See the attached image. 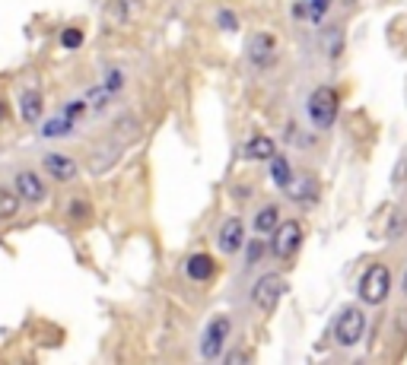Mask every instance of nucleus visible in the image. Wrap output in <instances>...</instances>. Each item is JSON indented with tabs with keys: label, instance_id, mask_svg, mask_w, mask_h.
Masks as SVG:
<instances>
[{
	"label": "nucleus",
	"instance_id": "17",
	"mask_svg": "<svg viewBox=\"0 0 407 365\" xmlns=\"http://www.w3.org/2000/svg\"><path fill=\"white\" fill-rule=\"evenodd\" d=\"M270 175H274V181L280 187H287V181L293 178V172H290V162L283 156H270Z\"/></svg>",
	"mask_w": 407,
	"mask_h": 365
},
{
	"label": "nucleus",
	"instance_id": "11",
	"mask_svg": "<svg viewBox=\"0 0 407 365\" xmlns=\"http://www.w3.org/2000/svg\"><path fill=\"white\" fill-rule=\"evenodd\" d=\"M19 111H23V121L36 124V121L42 118V92H38V89H26L23 96H19Z\"/></svg>",
	"mask_w": 407,
	"mask_h": 365
},
{
	"label": "nucleus",
	"instance_id": "16",
	"mask_svg": "<svg viewBox=\"0 0 407 365\" xmlns=\"http://www.w3.org/2000/svg\"><path fill=\"white\" fill-rule=\"evenodd\" d=\"M245 156L248 159H270L274 156V140L270 137H252L245 146Z\"/></svg>",
	"mask_w": 407,
	"mask_h": 365
},
{
	"label": "nucleus",
	"instance_id": "7",
	"mask_svg": "<svg viewBox=\"0 0 407 365\" xmlns=\"http://www.w3.org/2000/svg\"><path fill=\"white\" fill-rule=\"evenodd\" d=\"M13 191H16L19 200H26V204H42V200L48 197V187H45V181L38 178L32 168H23V172L16 175V181H13Z\"/></svg>",
	"mask_w": 407,
	"mask_h": 365
},
{
	"label": "nucleus",
	"instance_id": "5",
	"mask_svg": "<svg viewBox=\"0 0 407 365\" xmlns=\"http://www.w3.org/2000/svg\"><path fill=\"white\" fill-rule=\"evenodd\" d=\"M270 235H274V239H270V251H274L277 258H293L302 245V226L296 219L277 222Z\"/></svg>",
	"mask_w": 407,
	"mask_h": 365
},
{
	"label": "nucleus",
	"instance_id": "1",
	"mask_svg": "<svg viewBox=\"0 0 407 365\" xmlns=\"http://www.w3.org/2000/svg\"><path fill=\"white\" fill-rule=\"evenodd\" d=\"M388 289H391L388 267H385V263H372L363 273V280H359V299H363L366 305H382V302L388 299Z\"/></svg>",
	"mask_w": 407,
	"mask_h": 365
},
{
	"label": "nucleus",
	"instance_id": "10",
	"mask_svg": "<svg viewBox=\"0 0 407 365\" xmlns=\"http://www.w3.org/2000/svg\"><path fill=\"white\" fill-rule=\"evenodd\" d=\"M213 270H216V263H213V258H210V254H191V258H188V263H185V273L191 276L194 283L210 280V276H213Z\"/></svg>",
	"mask_w": 407,
	"mask_h": 365
},
{
	"label": "nucleus",
	"instance_id": "21",
	"mask_svg": "<svg viewBox=\"0 0 407 365\" xmlns=\"http://www.w3.org/2000/svg\"><path fill=\"white\" fill-rule=\"evenodd\" d=\"M261 251H264V245H261V241H252V245H248V261H258V258H261Z\"/></svg>",
	"mask_w": 407,
	"mask_h": 365
},
{
	"label": "nucleus",
	"instance_id": "8",
	"mask_svg": "<svg viewBox=\"0 0 407 365\" xmlns=\"http://www.w3.org/2000/svg\"><path fill=\"white\" fill-rule=\"evenodd\" d=\"M216 245H220L223 254H236L242 245H245V229H242V219H226L220 226V235H216Z\"/></svg>",
	"mask_w": 407,
	"mask_h": 365
},
{
	"label": "nucleus",
	"instance_id": "22",
	"mask_svg": "<svg viewBox=\"0 0 407 365\" xmlns=\"http://www.w3.org/2000/svg\"><path fill=\"white\" fill-rule=\"evenodd\" d=\"M105 89H108V92H118V89H121V73H118V70L108 77V86H105Z\"/></svg>",
	"mask_w": 407,
	"mask_h": 365
},
{
	"label": "nucleus",
	"instance_id": "12",
	"mask_svg": "<svg viewBox=\"0 0 407 365\" xmlns=\"http://www.w3.org/2000/svg\"><path fill=\"white\" fill-rule=\"evenodd\" d=\"M287 194L293 200H312L315 197V178L302 175V178H290L287 181Z\"/></svg>",
	"mask_w": 407,
	"mask_h": 365
},
{
	"label": "nucleus",
	"instance_id": "19",
	"mask_svg": "<svg viewBox=\"0 0 407 365\" xmlns=\"http://www.w3.org/2000/svg\"><path fill=\"white\" fill-rule=\"evenodd\" d=\"M67 209H70V219H80V222L90 219V213H92L90 204H83V200H73V204L67 207Z\"/></svg>",
	"mask_w": 407,
	"mask_h": 365
},
{
	"label": "nucleus",
	"instance_id": "18",
	"mask_svg": "<svg viewBox=\"0 0 407 365\" xmlns=\"http://www.w3.org/2000/svg\"><path fill=\"white\" fill-rule=\"evenodd\" d=\"M60 45H64V48H80V45H83V32L80 29H64L60 32Z\"/></svg>",
	"mask_w": 407,
	"mask_h": 365
},
{
	"label": "nucleus",
	"instance_id": "6",
	"mask_svg": "<svg viewBox=\"0 0 407 365\" xmlns=\"http://www.w3.org/2000/svg\"><path fill=\"white\" fill-rule=\"evenodd\" d=\"M363 330H366V315H363V308H344L341 317H337V324H334V340L341 343V347H356L359 343V337H363Z\"/></svg>",
	"mask_w": 407,
	"mask_h": 365
},
{
	"label": "nucleus",
	"instance_id": "15",
	"mask_svg": "<svg viewBox=\"0 0 407 365\" xmlns=\"http://www.w3.org/2000/svg\"><path fill=\"white\" fill-rule=\"evenodd\" d=\"M252 60H255V64H261V67L274 64V38H270V36H258V42L252 48Z\"/></svg>",
	"mask_w": 407,
	"mask_h": 365
},
{
	"label": "nucleus",
	"instance_id": "24",
	"mask_svg": "<svg viewBox=\"0 0 407 365\" xmlns=\"http://www.w3.org/2000/svg\"><path fill=\"white\" fill-rule=\"evenodd\" d=\"M220 23H223V26H229V29H236V16H233V13H223Z\"/></svg>",
	"mask_w": 407,
	"mask_h": 365
},
{
	"label": "nucleus",
	"instance_id": "9",
	"mask_svg": "<svg viewBox=\"0 0 407 365\" xmlns=\"http://www.w3.org/2000/svg\"><path fill=\"white\" fill-rule=\"evenodd\" d=\"M42 168L54 181H70L73 175H77V162L70 156H64V153H48V156L42 159Z\"/></svg>",
	"mask_w": 407,
	"mask_h": 365
},
{
	"label": "nucleus",
	"instance_id": "14",
	"mask_svg": "<svg viewBox=\"0 0 407 365\" xmlns=\"http://www.w3.org/2000/svg\"><path fill=\"white\" fill-rule=\"evenodd\" d=\"M280 222V209H277L274 204L261 207L255 216V232H274V226Z\"/></svg>",
	"mask_w": 407,
	"mask_h": 365
},
{
	"label": "nucleus",
	"instance_id": "25",
	"mask_svg": "<svg viewBox=\"0 0 407 365\" xmlns=\"http://www.w3.org/2000/svg\"><path fill=\"white\" fill-rule=\"evenodd\" d=\"M404 295H407V273H404Z\"/></svg>",
	"mask_w": 407,
	"mask_h": 365
},
{
	"label": "nucleus",
	"instance_id": "20",
	"mask_svg": "<svg viewBox=\"0 0 407 365\" xmlns=\"http://www.w3.org/2000/svg\"><path fill=\"white\" fill-rule=\"evenodd\" d=\"M331 0H309V10H312V19H322L324 13H328Z\"/></svg>",
	"mask_w": 407,
	"mask_h": 365
},
{
	"label": "nucleus",
	"instance_id": "2",
	"mask_svg": "<svg viewBox=\"0 0 407 365\" xmlns=\"http://www.w3.org/2000/svg\"><path fill=\"white\" fill-rule=\"evenodd\" d=\"M283 293H287V280H283L280 273H264L252 289V302L258 305V312L268 315V312H274V308L280 305Z\"/></svg>",
	"mask_w": 407,
	"mask_h": 365
},
{
	"label": "nucleus",
	"instance_id": "23",
	"mask_svg": "<svg viewBox=\"0 0 407 365\" xmlns=\"http://www.w3.org/2000/svg\"><path fill=\"white\" fill-rule=\"evenodd\" d=\"M252 359V353H245V349H239V353H229V365L233 362H248Z\"/></svg>",
	"mask_w": 407,
	"mask_h": 365
},
{
	"label": "nucleus",
	"instance_id": "13",
	"mask_svg": "<svg viewBox=\"0 0 407 365\" xmlns=\"http://www.w3.org/2000/svg\"><path fill=\"white\" fill-rule=\"evenodd\" d=\"M19 194L13 191V187H0V222H6V219H13V216L19 213Z\"/></svg>",
	"mask_w": 407,
	"mask_h": 365
},
{
	"label": "nucleus",
	"instance_id": "3",
	"mask_svg": "<svg viewBox=\"0 0 407 365\" xmlns=\"http://www.w3.org/2000/svg\"><path fill=\"white\" fill-rule=\"evenodd\" d=\"M337 92L331 89V86H322V89H315L312 92V99H309V121L315 127H331L337 121Z\"/></svg>",
	"mask_w": 407,
	"mask_h": 365
},
{
	"label": "nucleus",
	"instance_id": "4",
	"mask_svg": "<svg viewBox=\"0 0 407 365\" xmlns=\"http://www.w3.org/2000/svg\"><path fill=\"white\" fill-rule=\"evenodd\" d=\"M229 334H233V321H229L226 315H216L213 321L207 324L204 337H201V356H204V359H220Z\"/></svg>",
	"mask_w": 407,
	"mask_h": 365
}]
</instances>
